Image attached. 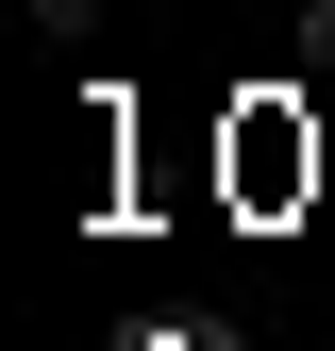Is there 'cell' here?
<instances>
[{
    "mask_svg": "<svg viewBox=\"0 0 335 351\" xmlns=\"http://www.w3.org/2000/svg\"><path fill=\"white\" fill-rule=\"evenodd\" d=\"M34 34H101V0H34Z\"/></svg>",
    "mask_w": 335,
    "mask_h": 351,
    "instance_id": "6da1fadb",
    "label": "cell"
}]
</instances>
